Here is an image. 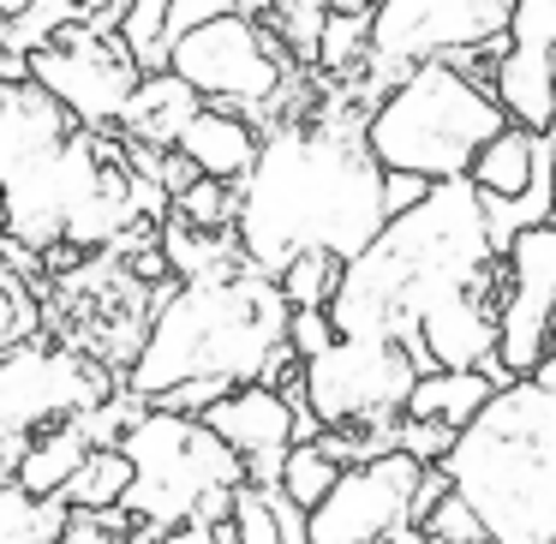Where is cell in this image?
I'll list each match as a JSON object with an SVG mask.
<instances>
[{"label": "cell", "instance_id": "cell-22", "mask_svg": "<svg viewBox=\"0 0 556 544\" xmlns=\"http://www.w3.org/2000/svg\"><path fill=\"white\" fill-rule=\"evenodd\" d=\"M126 491H132V460H126L121 448H90V460L61 491V503L73 508V515H109V508L126 503Z\"/></svg>", "mask_w": 556, "mask_h": 544}, {"label": "cell", "instance_id": "cell-12", "mask_svg": "<svg viewBox=\"0 0 556 544\" xmlns=\"http://www.w3.org/2000/svg\"><path fill=\"white\" fill-rule=\"evenodd\" d=\"M425 472L431 467H419L401 448L348 467L336 491L305 515V539L312 544H389L401 527H413V503H419Z\"/></svg>", "mask_w": 556, "mask_h": 544}, {"label": "cell", "instance_id": "cell-25", "mask_svg": "<svg viewBox=\"0 0 556 544\" xmlns=\"http://www.w3.org/2000/svg\"><path fill=\"white\" fill-rule=\"evenodd\" d=\"M341 472H348V467H341V460L312 437V443H293V448H288V467H281V484H276V491L288 496L293 508H305V515H312V508L341 484Z\"/></svg>", "mask_w": 556, "mask_h": 544}, {"label": "cell", "instance_id": "cell-28", "mask_svg": "<svg viewBox=\"0 0 556 544\" xmlns=\"http://www.w3.org/2000/svg\"><path fill=\"white\" fill-rule=\"evenodd\" d=\"M174 216L198 233H233V222H240V186L198 180L186 198H174Z\"/></svg>", "mask_w": 556, "mask_h": 544}, {"label": "cell", "instance_id": "cell-3", "mask_svg": "<svg viewBox=\"0 0 556 544\" xmlns=\"http://www.w3.org/2000/svg\"><path fill=\"white\" fill-rule=\"evenodd\" d=\"M288 317L293 305L281 300L276 276L252 264L204 281H174L126 365V395L156 407L186 383H216L228 395L252 383L281 389L300 371V359L288 353Z\"/></svg>", "mask_w": 556, "mask_h": 544}, {"label": "cell", "instance_id": "cell-16", "mask_svg": "<svg viewBox=\"0 0 556 544\" xmlns=\"http://www.w3.org/2000/svg\"><path fill=\"white\" fill-rule=\"evenodd\" d=\"M491 97L503 102L508 126L527 132H556V66L551 49H520L508 42L491 66Z\"/></svg>", "mask_w": 556, "mask_h": 544}, {"label": "cell", "instance_id": "cell-29", "mask_svg": "<svg viewBox=\"0 0 556 544\" xmlns=\"http://www.w3.org/2000/svg\"><path fill=\"white\" fill-rule=\"evenodd\" d=\"M54 544H162V539L126 508H109V515H73Z\"/></svg>", "mask_w": 556, "mask_h": 544}, {"label": "cell", "instance_id": "cell-35", "mask_svg": "<svg viewBox=\"0 0 556 544\" xmlns=\"http://www.w3.org/2000/svg\"><path fill=\"white\" fill-rule=\"evenodd\" d=\"M508 42H520V49H556V0H515Z\"/></svg>", "mask_w": 556, "mask_h": 544}, {"label": "cell", "instance_id": "cell-5", "mask_svg": "<svg viewBox=\"0 0 556 544\" xmlns=\"http://www.w3.org/2000/svg\"><path fill=\"white\" fill-rule=\"evenodd\" d=\"M503 126L508 114L491 97V85L467 78L455 61H431L389 85L383 102L365 114V150L383 174H419L431 186H448L467 180L479 150Z\"/></svg>", "mask_w": 556, "mask_h": 544}, {"label": "cell", "instance_id": "cell-21", "mask_svg": "<svg viewBox=\"0 0 556 544\" xmlns=\"http://www.w3.org/2000/svg\"><path fill=\"white\" fill-rule=\"evenodd\" d=\"M73 520L61 496H30L18 479H0V544H54Z\"/></svg>", "mask_w": 556, "mask_h": 544}, {"label": "cell", "instance_id": "cell-11", "mask_svg": "<svg viewBox=\"0 0 556 544\" xmlns=\"http://www.w3.org/2000/svg\"><path fill=\"white\" fill-rule=\"evenodd\" d=\"M30 78L73 114L85 132H121V114L132 102V90L144 85V66L121 49V37H97L78 18L54 49L30 54Z\"/></svg>", "mask_w": 556, "mask_h": 544}, {"label": "cell", "instance_id": "cell-26", "mask_svg": "<svg viewBox=\"0 0 556 544\" xmlns=\"http://www.w3.org/2000/svg\"><path fill=\"white\" fill-rule=\"evenodd\" d=\"M341 276H348V264H341V257L305 252V257H293V264L276 276V288H281V300H288L293 312H329V305H336V293H341Z\"/></svg>", "mask_w": 556, "mask_h": 544}, {"label": "cell", "instance_id": "cell-33", "mask_svg": "<svg viewBox=\"0 0 556 544\" xmlns=\"http://www.w3.org/2000/svg\"><path fill=\"white\" fill-rule=\"evenodd\" d=\"M30 329H37V305H30V293L18 288V276L0 269V353L25 347Z\"/></svg>", "mask_w": 556, "mask_h": 544}, {"label": "cell", "instance_id": "cell-42", "mask_svg": "<svg viewBox=\"0 0 556 544\" xmlns=\"http://www.w3.org/2000/svg\"><path fill=\"white\" fill-rule=\"evenodd\" d=\"M66 7H78V13H85V7H90V0H66Z\"/></svg>", "mask_w": 556, "mask_h": 544}, {"label": "cell", "instance_id": "cell-6", "mask_svg": "<svg viewBox=\"0 0 556 544\" xmlns=\"http://www.w3.org/2000/svg\"><path fill=\"white\" fill-rule=\"evenodd\" d=\"M121 455L132 460V491L121 508L144 520L156 539L180 527H228L240 484H252L240 455L204 419H186V413L150 407L121 437Z\"/></svg>", "mask_w": 556, "mask_h": 544}, {"label": "cell", "instance_id": "cell-37", "mask_svg": "<svg viewBox=\"0 0 556 544\" xmlns=\"http://www.w3.org/2000/svg\"><path fill=\"white\" fill-rule=\"evenodd\" d=\"M13 85H30V54L0 49V90H13Z\"/></svg>", "mask_w": 556, "mask_h": 544}, {"label": "cell", "instance_id": "cell-10", "mask_svg": "<svg viewBox=\"0 0 556 544\" xmlns=\"http://www.w3.org/2000/svg\"><path fill=\"white\" fill-rule=\"evenodd\" d=\"M102 401H109L102 371L85 365L78 353L37 347V341L0 353V455H13L18 467V437L25 431H54V425L78 419Z\"/></svg>", "mask_w": 556, "mask_h": 544}, {"label": "cell", "instance_id": "cell-31", "mask_svg": "<svg viewBox=\"0 0 556 544\" xmlns=\"http://www.w3.org/2000/svg\"><path fill=\"white\" fill-rule=\"evenodd\" d=\"M455 437H460V431H448V425L407 419V413H401V425H395V448H401V455H413L419 467H443L448 448H455Z\"/></svg>", "mask_w": 556, "mask_h": 544}, {"label": "cell", "instance_id": "cell-41", "mask_svg": "<svg viewBox=\"0 0 556 544\" xmlns=\"http://www.w3.org/2000/svg\"><path fill=\"white\" fill-rule=\"evenodd\" d=\"M551 150H556V132H551ZM551 222H556V186H551Z\"/></svg>", "mask_w": 556, "mask_h": 544}, {"label": "cell", "instance_id": "cell-1", "mask_svg": "<svg viewBox=\"0 0 556 544\" xmlns=\"http://www.w3.org/2000/svg\"><path fill=\"white\" fill-rule=\"evenodd\" d=\"M365 114L329 102L324 114L281 121L264 132V156L240 186V240L245 264L281 276L293 257L329 252L341 264L365 252L389 228L383 168L365 150Z\"/></svg>", "mask_w": 556, "mask_h": 544}, {"label": "cell", "instance_id": "cell-14", "mask_svg": "<svg viewBox=\"0 0 556 544\" xmlns=\"http://www.w3.org/2000/svg\"><path fill=\"white\" fill-rule=\"evenodd\" d=\"M73 132H78V121L37 85V78L0 90V186H13V180H25L30 168H42L54 150L73 144Z\"/></svg>", "mask_w": 556, "mask_h": 544}, {"label": "cell", "instance_id": "cell-40", "mask_svg": "<svg viewBox=\"0 0 556 544\" xmlns=\"http://www.w3.org/2000/svg\"><path fill=\"white\" fill-rule=\"evenodd\" d=\"M389 544H437V539H431V532H425V527H401V532H395V539H389Z\"/></svg>", "mask_w": 556, "mask_h": 544}, {"label": "cell", "instance_id": "cell-30", "mask_svg": "<svg viewBox=\"0 0 556 544\" xmlns=\"http://www.w3.org/2000/svg\"><path fill=\"white\" fill-rule=\"evenodd\" d=\"M419 527L431 532L437 544H491L484 520L472 515V503H460V496H455V484H448V491L437 496V503H431V515H425Z\"/></svg>", "mask_w": 556, "mask_h": 544}, {"label": "cell", "instance_id": "cell-18", "mask_svg": "<svg viewBox=\"0 0 556 544\" xmlns=\"http://www.w3.org/2000/svg\"><path fill=\"white\" fill-rule=\"evenodd\" d=\"M544 162H551V132L503 126V132L479 150V162H472L467 180L479 186V198H503V204H515V198L532 192V180H539Z\"/></svg>", "mask_w": 556, "mask_h": 544}, {"label": "cell", "instance_id": "cell-13", "mask_svg": "<svg viewBox=\"0 0 556 544\" xmlns=\"http://www.w3.org/2000/svg\"><path fill=\"white\" fill-rule=\"evenodd\" d=\"M204 425L240 455L245 479H252L257 491H276L281 467H288V448L300 443V407H293L281 389H269V383L233 389V395H222L216 407L204 413Z\"/></svg>", "mask_w": 556, "mask_h": 544}, {"label": "cell", "instance_id": "cell-20", "mask_svg": "<svg viewBox=\"0 0 556 544\" xmlns=\"http://www.w3.org/2000/svg\"><path fill=\"white\" fill-rule=\"evenodd\" d=\"M90 448H97V443L85 437V425L66 419V425H54V431L30 437V448H18L13 479L25 484L30 496H61L66 484H73V472L90 460Z\"/></svg>", "mask_w": 556, "mask_h": 544}, {"label": "cell", "instance_id": "cell-4", "mask_svg": "<svg viewBox=\"0 0 556 544\" xmlns=\"http://www.w3.org/2000/svg\"><path fill=\"white\" fill-rule=\"evenodd\" d=\"M448 484L491 544H556V383L520 377L455 437Z\"/></svg>", "mask_w": 556, "mask_h": 544}, {"label": "cell", "instance_id": "cell-27", "mask_svg": "<svg viewBox=\"0 0 556 544\" xmlns=\"http://www.w3.org/2000/svg\"><path fill=\"white\" fill-rule=\"evenodd\" d=\"M317 66L324 73H365L371 66V13H329Z\"/></svg>", "mask_w": 556, "mask_h": 544}, {"label": "cell", "instance_id": "cell-32", "mask_svg": "<svg viewBox=\"0 0 556 544\" xmlns=\"http://www.w3.org/2000/svg\"><path fill=\"white\" fill-rule=\"evenodd\" d=\"M233 539H240V544H281V527H276V508H269V491L240 484V496H233Z\"/></svg>", "mask_w": 556, "mask_h": 544}, {"label": "cell", "instance_id": "cell-2", "mask_svg": "<svg viewBox=\"0 0 556 544\" xmlns=\"http://www.w3.org/2000/svg\"><path fill=\"white\" fill-rule=\"evenodd\" d=\"M503 252L484 228V198L472 180H448L419 210L395 216L341 276V293L329 305L341 336L371 341H419L425 312L448 300H496L503 305Z\"/></svg>", "mask_w": 556, "mask_h": 544}, {"label": "cell", "instance_id": "cell-38", "mask_svg": "<svg viewBox=\"0 0 556 544\" xmlns=\"http://www.w3.org/2000/svg\"><path fill=\"white\" fill-rule=\"evenodd\" d=\"M317 7H329V13H377L383 0H317Z\"/></svg>", "mask_w": 556, "mask_h": 544}, {"label": "cell", "instance_id": "cell-36", "mask_svg": "<svg viewBox=\"0 0 556 544\" xmlns=\"http://www.w3.org/2000/svg\"><path fill=\"white\" fill-rule=\"evenodd\" d=\"M431 192H437V186L419 180V174H383V210H389V222L407 216V210H419Z\"/></svg>", "mask_w": 556, "mask_h": 544}, {"label": "cell", "instance_id": "cell-9", "mask_svg": "<svg viewBox=\"0 0 556 544\" xmlns=\"http://www.w3.org/2000/svg\"><path fill=\"white\" fill-rule=\"evenodd\" d=\"M413 383H419V365L407 359L401 341L341 336L329 353L305 359V407L317 431H395Z\"/></svg>", "mask_w": 556, "mask_h": 544}, {"label": "cell", "instance_id": "cell-23", "mask_svg": "<svg viewBox=\"0 0 556 544\" xmlns=\"http://www.w3.org/2000/svg\"><path fill=\"white\" fill-rule=\"evenodd\" d=\"M174 0H126L121 18V49L132 54L144 73H168L174 61Z\"/></svg>", "mask_w": 556, "mask_h": 544}, {"label": "cell", "instance_id": "cell-7", "mask_svg": "<svg viewBox=\"0 0 556 544\" xmlns=\"http://www.w3.org/2000/svg\"><path fill=\"white\" fill-rule=\"evenodd\" d=\"M515 0H383L371 13V85L383 102L389 85L431 61H472V54H503Z\"/></svg>", "mask_w": 556, "mask_h": 544}, {"label": "cell", "instance_id": "cell-24", "mask_svg": "<svg viewBox=\"0 0 556 544\" xmlns=\"http://www.w3.org/2000/svg\"><path fill=\"white\" fill-rule=\"evenodd\" d=\"M257 25L269 30V37L288 49L293 66H317V49H324V25H329V7H317V0H269L264 13H257Z\"/></svg>", "mask_w": 556, "mask_h": 544}, {"label": "cell", "instance_id": "cell-39", "mask_svg": "<svg viewBox=\"0 0 556 544\" xmlns=\"http://www.w3.org/2000/svg\"><path fill=\"white\" fill-rule=\"evenodd\" d=\"M37 0H0V25H13V18H25Z\"/></svg>", "mask_w": 556, "mask_h": 544}, {"label": "cell", "instance_id": "cell-34", "mask_svg": "<svg viewBox=\"0 0 556 544\" xmlns=\"http://www.w3.org/2000/svg\"><path fill=\"white\" fill-rule=\"evenodd\" d=\"M341 341V329H336V317L329 312H293L288 317V353L293 359H317V353H329Z\"/></svg>", "mask_w": 556, "mask_h": 544}, {"label": "cell", "instance_id": "cell-8", "mask_svg": "<svg viewBox=\"0 0 556 544\" xmlns=\"http://www.w3.org/2000/svg\"><path fill=\"white\" fill-rule=\"evenodd\" d=\"M168 73L180 85H192L210 109H233L245 121H264L269 109H281V97L293 85L288 49L252 13H240V7L210 18V25H198V30H186L174 42Z\"/></svg>", "mask_w": 556, "mask_h": 544}, {"label": "cell", "instance_id": "cell-19", "mask_svg": "<svg viewBox=\"0 0 556 544\" xmlns=\"http://www.w3.org/2000/svg\"><path fill=\"white\" fill-rule=\"evenodd\" d=\"M496 383L484 371H425L407 395V419H431L448 431H467L484 407H491Z\"/></svg>", "mask_w": 556, "mask_h": 544}, {"label": "cell", "instance_id": "cell-15", "mask_svg": "<svg viewBox=\"0 0 556 544\" xmlns=\"http://www.w3.org/2000/svg\"><path fill=\"white\" fill-rule=\"evenodd\" d=\"M180 150L186 162H192L204 180H222V186H245V174L257 168V156H264V132H257L245 114L233 109H198V121L180 132Z\"/></svg>", "mask_w": 556, "mask_h": 544}, {"label": "cell", "instance_id": "cell-17", "mask_svg": "<svg viewBox=\"0 0 556 544\" xmlns=\"http://www.w3.org/2000/svg\"><path fill=\"white\" fill-rule=\"evenodd\" d=\"M198 109H204V97L192 85H180L174 73H144V85L132 90V102L121 114V138L150 150H174L180 132L198 121Z\"/></svg>", "mask_w": 556, "mask_h": 544}]
</instances>
